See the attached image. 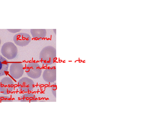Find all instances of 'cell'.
I'll list each match as a JSON object with an SVG mask.
<instances>
[{
	"instance_id": "6da1fadb",
	"label": "cell",
	"mask_w": 151,
	"mask_h": 131,
	"mask_svg": "<svg viewBox=\"0 0 151 131\" xmlns=\"http://www.w3.org/2000/svg\"><path fill=\"white\" fill-rule=\"evenodd\" d=\"M1 52L5 57L8 59L11 60L16 57L18 53L17 48L13 43L6 42L2 46Z\"/></svg>"
},
{
	"instance_id": "7a4b0ae2",
	"label": "cell",
	"mask_w": 151,
	"mask_h": 131,
	"mask_svg": "<svg viewBox=\"0 0 151 131\" xmlns=\"http://www.w3.org/2000/svg\"><path fill=\"white\" fill-rule=\"evenodd\" d=\"M14 88V83L12 79L9 77L2 78L0 82V91L4 95L11 93Z\"/></svg>"
},
{
	"instance_id": "3957f363",
	"label": "cell",
	"mask_w": 151,
	"mask_h": 131,
	"mask_svg": "<svg viewBox=\"0 0 151 131\" xmlns=\"http://www.w3.org/2000/svg\"><path fill=\"white\" fill-rule=\"evenodd\" d=\"M22 64L20 62H17L12 63L9 69L11 76L15 79L21 77L24 73V69Z\"/></svg>"
},
{
	"instance_id": "277c9868",
	"label": "cell",
	"mask_w": 151,
	"mask_h": 131,
	"mask_svg": "<svg viewBox=\"0 0 151 131\" xmlns=\"http://www.w3.org/2000/svg\"><path fill=\"white\" fill-rule=\"evenodd\" d=\"M13 41L17 45L23 47L27 45L30 41L31 38L28 34L25 33H19L13 37Z\"/></svg>"
},
{
	"instance_id": "5b68a950",
	"label": "cell",
	"mask_w": 151,
	"mask_h": 131,
	"mask_svg": "<svg viewBox=\"0 0 151 131\" xmlns=\"http://www.w3.org/2000/svg\"><path fill=\"white\" fill-rule=\"evenodd\" d=\"M33 82L29 78L26 77H23L18 82V88L22 92H25L31 91L34 87Z\"/></svg>"
},
{
	"instance_id": "8992f818",
	"label": "cell",
	"mask_w": 151,
	"mask_h": 131,
	"mask_svg": "<svg viewBox=\"0 0 151 131\" xmlns=\"http://www.w3.org/2000/svg\"><path fill=\"white\" fill-rule=\"evenodd\" d=\"M9 63L4 57L0 55V76L6 74L8 70Z\"/></svg>"
},
{
	"instance_id": "52a82bcc",
	"label": "cell",
	"mask_w": 151,
	"mask_h": 131,
	"mask_svg": "<svg viewBox=\"0 0 151 131\" xmlns=\"http://www.w3.org/2000/svg\"><path fill=\"white\" fill-rule=\"evenodd\" d=\"M35 100V96L31 93H26L21 96L20 101L21 102H33Z\"/></svg>"
},
{
	"instance_id": "ba28073f",
	"label": "cell",
	"mask_w": 151,
	"mask_h": 131,
	"mask_svg": "<svg viewBox=\"0 0 151 131\" xmlns=\"http://www.w3.org/2000/svg\"><path fill=\"white\" fill-rule=\"evenodd\" d=\"M12 99L9 97L1 95L0 96V102H12Z\"/></svg>"
},
{
	"instance_id": "9c48e42d",
	"label": "cell",
	"mask_w": 151,
	"mask_h": 131,
	"mask_svg": "<svg viewBox=\"0 0 151 131\" xmlns=\"http://www.w3.org/2000/svg\"><path fill=\"white\" fill-rule=\"evenodd\" d=\"M8 31L12 33H16V32H18L20 31L21 29H17L16 30H15V29H7Z\"/></svg>"
},
{
	"instance_id": "30bf717a",
	"label": "cell",
	"mask_w": 151,
	"mask_h": 131,
	"mask_svg": "<svg viewBox=\"0 0 151 131\" xmlns=\"http://www.w3.org/2000/svg\"><path fill=\"white\" fill-rule=\"evenodd\" d=\"M1 43V39L0 38V45Z\"/></svg>"
}]
</instances>
